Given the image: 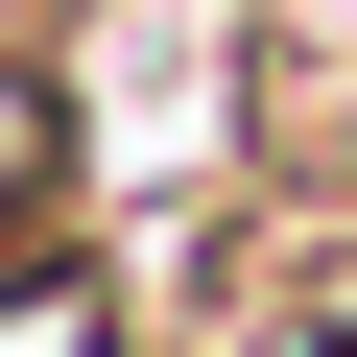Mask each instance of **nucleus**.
<instances>
[{"label": "nucleus", "instance_id": "f03ea898", "mask_svg": "<svg viewBox=\"0 0 357 357\" xmlns=\"http://www.w3.org/2000/svg\"><path fill=\"white\" fill-rule=\"evenodd\" d=\"M0 24H24V48H72V24H119V0H0Z\"/></svg>", "mask_w": 357, "mask_h": 357}, {"label": "nucleus", "instance_id": "f257e3e1", "mask_svg": "<svg viewBox=\"0 0 357 357\" xmlns=\"http://www.w3.org/2000/svg\"><path fill=\"white\" fill-rule=\"evenodd\" d=\"M72 286H96V96H72V48L0 24V333Z\"/></svg>", "mask_w": 357, "mask_h": 357}]
</instances>
